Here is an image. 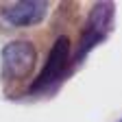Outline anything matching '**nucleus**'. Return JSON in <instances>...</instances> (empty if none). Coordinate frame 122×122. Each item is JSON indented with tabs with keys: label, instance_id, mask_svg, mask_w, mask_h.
<instances>
[{
	"label": "nucleus",
	"instance_id": "nucleus-1",
	"mask_svg": "<svg viewBox=\"0 0 122 122\" xmlns=\"http://www.w3.org/2000/svg\"><path fill=\"white\" fill-rule=\"evenodd\" d=\"M37 63V50L26 39L9 41L0 52V70L5 79H24Z\"/></svg>",
	"mask_w": 122,
	"mask_h": 122
},
{
	"label": "nucleus",
	"instance_id": "nucleus-4",
	"mask_svg": "<svg viewBox=\"0 0 122 122\" xmlns=\"http://www.w3.org/2000/svg\"><path fill=\"white\" fill-rule=\"evenodd\" d=\"M46 13H48V5L41 0H22L5 9V18L13 26H33L46 18Z\"/></svg>",
	"mask_w": 122,
	"mask_h": 122
},
{
	"label": "nucleus",
	"instance_id": "nucleus-3",
	"mask_svg": "<svg viewBox=\"0 0 122 122\" xmlns=\"http://www.w3.org/2000/svg\"><path fill=\"white\" fill-rule=\"evenodd\" d=\"M68 63H70V39L66 35H61L52 44L50 55H48V61H46L41 74L37 76V81L30 85V92H41V89H46L48 85L57 83L61 79V74H63V70L68 68Z\"/></svg>",
	"mask_w": 122,
	"mask_h": 122
},
{
	"label": "nucleus",
	"instance_id": "nucleus-2",
	"mask_svg": "<svg viewBox=\"0 0 122 122\" xmlns=\"http://www.w3.org/2000/svg\"><path fill=\"white\" fill-rule=\"evenodd\" d=\"M113 11H116V7L111 2H96L94 5V9L89 13V20L85 24V30L81 35L76 59H83L96 44H100L107 37V33L111 30V24H113Z\"/></svg>",
	"mask_w": 122,
	"mask_h": 122
}]
</instances>
